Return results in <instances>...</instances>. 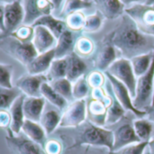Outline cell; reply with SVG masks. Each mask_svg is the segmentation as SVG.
<instances>
[{
  "mask_svg": "<svg viewBox=\"0 0 154 154\" xmlns=\"http://www.w3.org/2000/svg\"><path fill=\"white\" fill-rule=\"evenodd\" d=\"M111 34L113 44L120 51L122 58L132 60L136 56L154 51L153 36L141 32L126 14Z\"/></svg>",
  "mask_w": 154,
  "mask_h": 154,
  "instance_id": "cell-1",
  "label": "cell"
},
{
  "mask_svg": "<svg viewBox=\"0 0 154 154\" xmlns=\"http://www.w3.org/2000/svg\"><path fill=\"white\" fill-rule=\"evenodd\" d=\"M74 143L69 147V150L82 146H96L105 147L109 152L113 151L114 146V133L112 130L97 126L88 120L77 127Z\"/></svg>",
  "mask_w": 154,
  "mask_h": 154,
  "instance_id": "cell-2",
  "label": "cell"
},
{
  "mask_svg": "<svg viewBox=\"0 0 154 154\" xmlns=\"http://www.w3.org/2000/svg\"><path fill=\"white\" fill-rule=\"evenodd\" d=\"M24 7L20 0L12 3H1L0 6V31L1 37L8 36L18 27L23 24Z\"/></svg>",
  "mask_w": 154,
  "mask_h": 154,
  "instance_id": "cell-3",
  "label": "cell"
},
{
  "mask_svg": "<svg viewBox=\"0 0 154 154\" xmlns=\"http://www.w3.org/2000/svg\"><path fill=\"white\" fill-rule=\"evenodd\" d=\"M0 49L25 67L38 55L32 42H23L11 35L1 37Z\"/></svg>",
  "mask_w": 154,
  "mask_h": 154,
  "instance_id": "cell-4",
  "label": "cell"
},
{
  "mask_svg": "<svg viewBox=\"0 0 154 154\" xmlns=\"http://www.w3.org/2000/svg\"><path fill=\"white\" fill-rule=\"evenodd\" d=\"M154 82V54L150 69L137 79L136 96L134 98V106L141 111H148L152 106Z\"/></svg>",
  "mask_w": 154,
  "mask_h": 154,
  "instance_id": "cell-5",
  "label": "cell"
},
{
  "mask_svg": "<svg viewBox=\"0 0 154 154\" xmlns=\"http://www.w3.org/2000/svg\"><path fill=\"white\" fill-rule=\"evenodd\" d=\"M125 13L135 23L141 32L154 37V5H134L126 7Z\"/></svg>",
  "mask_w": 154,
  "mask_h": 154,
  "instance_id": "cell-6",
  "label": "cell"
},
{
  "mask_svg": "<svg viewBox=\"0 0 154 154\" xmlns=\"http://www.w3.org/2000/svg\"><path fill=\"white\" fill-rule=\"evenodd\" d=\"M109 74L117 79L120 82L125 84L129 89L132 97L134 98L136 96L137 79L131 60L125 58L117 59L106 70Z\"/></svg>",
  "mask_w": 154,
  "mask_h": 154,
  "instance_id": "cell-7",
  "label": "cell"
},
{
  "mask_svg": "<svg viewBox=\"0 0 154 154\" xmlns=\"http://www.w3.org/2000/svg\"><path fill=\"white\" fill-rule=\"evenodd\" d=\"M5 131V140L12 154H46L42 145L32 141L25 134H14L10 128Z\"/></svg>",
  "mask_w": 154,
  "mask_h": 154,
  "instance_id": "cell-8",
  "label": "cell"
},
{
  "mask_svg": "<svg viewBox=\"0 0 154 154\" xmlns=\"http://www.w3.org/2000/svg\"><path fill=\"white\" fill-rule=\"evenodd\" d=\"M105 74L109 81L111 91L113 92L116 99L120 102V104L124 106V108L126 111L132 112L138 118H144V116H147V111H141L134 106V98L132 97V95L127 87L108 72L106 71Z\"/></svg>",
  "mask_w": 154,
  "mask_h": 154,
  "instance_id": "cell-9",
  "label": "cell"
},
{
  "mask_svg": "<svg viewBox=\"0 0 154 154\" xmlns=\"http://www.w3.org/2000/svg\"><path fill=\"white\" fill-rule=\"evenodd\" d=\"M87 104L86 99L75 100L62 114L60 127L77 128L84 124L88 118Z\"/></svg>",
  "mask_w": 154,
  "mask_h": 154,
  "instance_id": "cell-10",
  "label": "cell"
},
{
  "mask_svg": "<svg viewBox=\"0 0 154 154\" xmlns=\"http://www.w3.org/2000/svg\"><path fill=\"white\" fill-rule=\"evenodd\" d=\"M24 21L23 24L32 25L38 19L42 16L51 14L55 9L51 0H23Z\"/></svg>",
  "mask_w": 154,
  "mask_h": 154,
  "instance_id": "cell-11",
  "label": "cell"
},
{
  "mask_svg": "<svg viewBox=\"0 0 154 154\" xmlns=\"http://www.w3.org/2000/svg\"><path fill=\"white\" fill-rule=\"evenodd\" d=\"M49 82L47 76L42 75H23L20 77L16 83L17 87L23 95L29 97H42V86Z\"/></svg>",
  "mask_w": 154,
  "mask_h": 154,
  "instance_id": "cell-12",
  "label": "cell"
},
{
  "mask_svg": "<svg viewBox=\"0 0 154 154\" xmlns=\"http://www.w3.org/2000/svg\"><path fill=\"white\" fill-rule=\"evenodd\" d=\"M116 48L112 42L110 33L101 43L95 60V68L100 71L106 72L109 67L116 60Z\"/></svg>",
  "mask_w": 154,
  "mask_h": 154,
  "instance_id": "cell-13",
  "label": "cell"
},
{
  "mask_svg": "<svg viewBox=\"0 0 154 154\" xmlns=\"http://www.w3.org/2000/svg\"><path fill=\"white\" fill-rule=\"evenodd\" d=\"M114 146L112 152H116L128 145L140 143L141 140L137 136L134 125L132 123H124L113 131Z\"/></svg>",
  "mask_w": 154,
  "mask_h": 154,
  "instance_id": "cell-14",
  "label": "cell"
},
{
  "mask_svg": "<svg viewBox=\"0 0 154 154\" xmlns=\"http://www.w3.org/2000/svg\"><path fill=\"white\" fill-rule=\"evenodd\" d=\"M34 34L32 39V44L37 51L38 54L47 52L55 48L57 43L56 37L44 26L37 25L33 26Z\"/></svg>",
  "mask_w": 154,
  "mask_h": 154,
  "instance_id": "cell-15",
  "label": "cell"
},
{
  "mask_svg": "<svg viewBox=\"0 0 154 154\" xmlns=\"http://www.w3.org/2000/svg\"><path fill=\"white\" fill-rule=\"evenodd\" d=\"M55 60V50L38 54L27 66L26 70L31 75H42L48 72L52 61Z\"/></svg>",
  "mask_w": 154,
  "mask_h": 154,
  "instance_id": "cell-16",
  "label": "cell"
},
{
  "mask_svg": "<svg viewBox=\"0 0 154 154\" xmlns=\"http://www.w3.org/2000/svg\"><path fill=\"white\" fill-rule=\"evenodd\" d=\"M108 107L101 101L91 99L87 104L88 119L92 124L104 127L106 125Z\"/></svg>",
  "mask_w": 154,
  "mask_h": 154,
  "instance_id": "cell-17",
  "label": "cell"
},
{
  "mask_svg": "<svg viewBox=\"0 0 154 154\" xmlns=\"http://www.w3.org/2000/svg\"><path fill=\"white\" fill-rule=\"evenodd\" d=\"M46 100L42 97H26L23 103V111L25 119L40 123L42 116L44 112Z\"/></svg>",
  "mask_w": 154,
  "mask_h": 154,
  "instance_id": "cell-18",
  "label": "cell"
},
{
  "mask_svg": "<svg viewBox=\"0 0 154 154\" xmlns=\"http://www.w3.org/2000/svg\"><path fill=\"white\" fill-rule=\"evenodd\" d=\"M26 96L21 95L12 105L9 109L12 117V123L10 129L14 134H19L22 132V127L25 121L24 111H23V103Z\"/></svg>",
  "mask_w": 154,
  "mask_h": 154,
  "instance_id": "cell-19",
  "label": "cell"
},
{
  "mask_svg": "<svg viewBox=\"0 0 154 154\" xmlns=\"http://www.w3.org/2000/svg\"><path fill=\"white\" fill-rule=\"evenodd\" d=\"M88 66L86 62L76 52H72L68 56V71L67 79L71 82L77 81L79 78L86 75Z\"/></svg>",
  "mask_w": 154,
  "mask_h": 154,
  "instance_id": "cell-20",
  "label": "cell"
},
{
  "mask_svg": "<svg viewBox=\"0 0 154 154\" xmlns=\"http://www.w3.org/2000/svg\"><path fill=\"white\" fill-rule=\"evenodd\" d=\"M75 37L73 32L67 29L57 40L55 50V59H61L69 56L74 51Z\"/></svg>",
  "mask_w": 154,
  "mask_h": 154,
  "instance_id": "cell-21",
  "label": "cell"
},
{
  "mask_svg": "<svg viewBox=\"0 0 154 154\" xmlns=\"http://www.w3.org/2000/svg\"><path fill=\"white\" fill-rule=\"evenodd\" d=\"M22 133L32 141L39 143L43 147L47 142V134L42 125L38 122H33L25 119L22 127Z\"/></svg>",
  "mask_w": 154,
  "mask_h": 154,
  "instance_id": "cell-22",
  "label": "cell"
},
{
  "mask_svg": "<svg viewBox=\"0 0 154 154\" xmlns=\"http://www.w3.org/2000/svg\"><path fill=\"white\" fill-rule=\"evenodd\" d=\"M62 114L61 111L55 106L44 110L40 124L45 130L47 135L51 134L60 125Z\"/></svg>",
  "mask_w": 154,
  "mask_h": 154,
  "instance_id": "cell-23",
  "label": "cell"
},
{
  "mask_svg": "<svg viewBox=\"0 0 154 154\" xmlns=\"http://www.w3.org/2000/svg\"><path fill=\"white\" fill-rule=\"evenodd\" d=\"M97 6L102 15L110 20L116 19L123 15L126 8L121 0H104L97 4Z\"/></svg>",
  "mask_w": 154,
  "mask_h": 154,
  "instance_id": "cell-24",
  "label": "cell"
},
{
  "mask_svg": "<svg viewBox=\"0 0 154 154\" xmlns=\"http://www.w3.org/2000/svg\"><path fill=\"white\" fill-rule=\"evenodd\" d=\"M42 25L46 27L58 40V38L68 29L65 21L55 18L51 14H48L38 19L32 26Z\"/></svg>",
  "mask_w": 154,
  "mask_h": 154,
  "instance_id": "cell-25",
  "label": "cell"
},
{
  "mask_svg": "<svg viewBox=\"0 0 154 154\" xmlns=\"http://www.w3.org/2000/svg\"><path fill=\"white\" fill-rule=\"evenodd\" d=\"M42 97L60 111L66 110L68 107V101L56 92L49 82H45L42 86Z\"/></svg>",
  "mask_w": 154,
  "mask_h": 154,
  "instance_id": "cell-26",
  "label": "cell"
},
{
  "mask_svg": "<svg viewBox=\"0 0 154 154\" xmlns=\"http://www.w3.org/2000/svg\"><path fill=\"white\" fill-rule=\"evenodd\" d=\"M133 125L141 142H150L153 137L154 124L148 118H139L134 120Z\"/></svg>",
  "mask_w": 154,
  "mask_h": 154,
  "instance_id": "cell-27",
  "label": "cell"
},
{
  "mask_svg": "<svg viewBox=\"0 0 154 154\" xmlns=\"http://www.w3.org/2000/svg\"><path fill=\"white\" fill-rule=\"evenodd\" d=\"M153 54L154 51L145 53V54L136 56L133 58L132 60H130L133 65L134 71L137 78L144 75L150 69L152 63V60H153Z\"/></svg>",
  "mask_w": 154,
  "mask_h": 154,
  "instance_id": "cell-28",
  "label": "cell"
},
{
  "mask_svg": "<svg viewBox=\"0 0 154 154\" xmlns=\"http://www.w3.org/2000/svg\"><path fill=\"white\" fill-rule=\"evenodd\" d=\"M68 71V56L61 59H55L47 72L48 81L51 82L53 80L66 78Z\"/></svg>",
  "mask_w": 154,
  "mask_h": 154,
  "instance_id": "cell-29",
  "label": "cell"
},
{
  "mask_svg": "<svg viewBox=\"0 0 154 154\" xmlns=\"http://www.w3.org/2000/svg\"><path fill=\"white\" fill-rule=\"evenodd\" d=\"M111 95L113 97V102H112L111 106L108 107L107 116H106V125H114L117 124L118 122H120L123 119V117L125 116V112H126V110L124 108V106L116 99V97H115L113 92Z\"/></svg>",
  "mask_w": 154,
  "mask_h": 154,
  "instance_id": "cell-30",
  "label": "cell"
},
{
  "mask_svg": "<svg viewBox=\"0 0 154 154\" xmlns=\"http://www.w3.org/2000/svg\"><path fill=\"white\" fill-rule=\"evenodd\" d=\"M23 95L22 91L17 88L14 87L12 88H0V107L1 109L9 110L14 101Z\"/></svg>",
  "mask_w": 154,
  "mask_h": 154,
  "instance_id": "cell-31",
  "label": "cell"
},
{
  "mask_svg": "<svg viewBox=\"0 0 154 154\" xmlns=\"http://www.w3.org/2000/svg\"><path fill=\"white\" fill-rule=\"evenodd\" d=\"M51 87L54 88L56 92H58L63 98H65L68 102L74 99L73 97V92H72V82L68 79L67 78L59 79L56 80H53L51 82H49Z\"/></svg>",
  "mask_w": 154,
  "mask_h": 154,
  "instance_id": "cell-32",
  "label": "cell"
},
{
  "mask_svg": "<svg viewBox=\"0 0 154 154\" xmlns=\"http://www.w3.org/2000/svg\"><path fill=\"white\" fill-rule=\"evenodd\" d=\"M92 4L90 0H66L60 11V16L66 17L72 13L89 8L92 6Z\"/></svg>",
  "mask_w": 154,
  "mask_h": 154,
  "instance_id": "cell-33",
  "label": "cell"
},
{
  "mask_svg": "<svg viewBox=\"0 0 154 154\" xmlns=\"http://www.w3.org/2000/svg\"><path fill=\"white\" fill-rule=\"evenodd\" d=\"M95 50L94 42L87 37V36H80L76 40L74 52H76L79 57H88L93 53Z\"/></svg>",
  "mask_w": 154,
  "mask_h": 154,
  "instance_id": "cell-34",
  "label": "cell"
},
{
  "mask_svg": "<svg viewBox=\"0 0 154 154\" xmlns=\"http://www.w3.org/2000/svg\"><path fill=\"white\" fill-rule=\"evenodd\" d=\"M87 16L83 14L82 11L75 12L68 16L65 17V23L67 25V28L72 32H79L83 30L85 21Z\"/></svg>",
  "mask_w": 154,
  "mask_h": 154,
  "instance_id": "cell-35",
  "label": "cell"
},
{
  "mask_svg": "<svg viewBox=\"0 0 154 154\" xmlns=\"http://www.w3.org/2000/svg\"><path fill=\"white\" fill-rule=\"evenodd\" d=\"M90 86L88 82L87 76H83L79 78L77 81L74 82L73 88H72V92H73V97L75 100H80V99H85L89 91H90Z\"/></svg>",
  "mask_w": 154,
  "mask_h": 154,
  "instance_id": "cell-36",
  "label": "cell"
},
{
  "mask_svg": "<svg viewBox=\"0 0 154 154\" xmlns=\"http://www.w3.org/2000/svg\"><path fill=\"white\" fill-rule=\"evenodd\" d=\"M103 23V15L98 11L96 14L88 15L85 21L83 31L86 32H97Z\"/></svg>",
  "mask_w": 154,
  "mask_h": 154,
  "instance_id": "cell-37",
  "label": "cell"
},
{
  "mask_svg": "<svg viewBox=\"0 0 154 154\" xmlns=\"http://www.w3.org/2000/svg\"><path fill=\"white\" fill-rule=\"evenodd\" d=\"M34 34V28L32 25L22 24L10 35L23 42H32Z\"/></svg>",
  "mask_w": 154,
  "mask_h": 154,
  "instance_id": "cell-38",
  "label": "cell"
},
{
  "mask_svg": "<svg viewBox=\"0 0 154 154\" xmlns=\"http://www.w3.org/2000/svg\"><path fill=\"white\" fill-rule=\"evenodd\" d=\"M14 68L9 64H0V88H14L12 76Z\"/></svg>",
  "mask_w": 154,
  "mask_h": 154,
  "instance_id": "cell-39",
  "label": "cell"
},
{
  "mask_svg": "<svg viewBox=\"0 0 154 154\" xmlns=\"http://www.w3.org/2000/svg\"><path fill=\"white\" fill-rule=\"evenodd\" d=\"M149 145V142H140L128 145L116 152H110L108 154H144L146 148Z\"/></svg>",
  "mask_w": 154,
  "mask_h": 154,
  "instance_id": "cell-40",
  "label": "cell"
},
{
  "mask_svg": "<svg viewBox=\"0 0 154 154\" xmlns=\"http://www.w3.org/2000/svg\"><path fill=\"white\" fill-rule=\"evenodd\" d=\"M87 79L92 89V88H103L106 79V74L103 73V71L95 69L87 76Z\"/></svg>",
  "mask_w": 154,
  "mask_h": 154,
  "instance_id": "cell-41",
  "label": "cell"
},
{
  "mask_svg": "<svg viewBox=\"0 0 154 154\" xmlns=\"http://www.w3.org/2000/svg\"><path fill=\"white\" fill-rule=\"evenodd\" d=\"M91 97L93 99L103 102L107 107H109L113 102L112 95H108L103 88H97L91 89Z\"/></svg>",
  "mask_w": 154,
  "mask_h": 154,
  "instance_id": "cell-42",
  "label": "cell"
},
{
  "mask_svg": "<svg viewBox=\"0 0 154 154\" xmlns=\"http://www.w3.org/2000/svg\"><path fill=\"white\" fill-rule=\"evenodd\" d=\"M43 149L46 154H62L63 146L60 141L56 139H51L47 140L43 145Z\"/></svg>",
  "mask_w": 154,
  "mask_h": 154,
  "instance_id": "cell-43",
  "label": "cell"
},
{
  "mask_svg": "<svg viewBox=\"0 0 154 154\" xmlns=\"http://www.w3.org/2000/svg\"><path fill=\"white\" fill-rule=\"evenodd\" d=\"M12 123V117L9 110L1 109L0 110V127L4 130L10 128Z\"/></svg>",
  "mask_w": 154,
  "mask_h": 154,
  "instance_id": "cell-44",
  "label": "cell"
},
{
  "mask_svg": "<svg viewBox=\"0 0 154 154\" xmlns=\"http://www.w3.org/2000/svg\"><path fill=\"white\" fill-rule=\"evenodd\" d=\"M147 0H121V2L125 5V7H130L134 5L145 4Z\"/></svg>",
  "mask_w": 154,
  "mask_h": 154,
  "instance_id": "cell-45",
  "label": "cell"
},
{
  "mask_svg": "<svg viewBox=\"0 0 154 154\" xmlns=\"http://www.w3.org/2000/svg\"><path fill=\"white\" fill-rule=\"evenodd\" d=\"M147 116H148V119L154 124V106H152L147 111Z\"/></svg>",
  "mask_w": 154,
  "mask_h": 154,
  "instance_id": "cell-46",
  "label": "cell"
},
{
  "mask_svg": "<svg viewBox=\"0 0 154 154\" xmlns=\"http://www.w3.org/2000/svg\"><path fill=\"white\" fill-rule=\"evenodd\" d=\"M148 147H149V150H150V154H154V136L149 142Z\"/></svg>",
  "mask_w": 154,
  "mask_h": 154,
  "instance_id": "cell-47",
  "label": "cell"
},
{
  "mask_svg": "<svg viewBox=\"0 0 154 154\" xmlns=\"http://www.w3.org/2000/svg\"><path fill=\"white\" fill-rule=\"evenodd\" d=\"M51 1L53 3L55 8H59V7L62 5V3H63L64 0H51Z\"/></svg>",
  "mask_w": 154,
  "mask_h": 154,
  "instance_id": "cell-48",
  "label": "cell"
},
{
  "mask_svg": "<svg viewBox=\"0 0 154 154\" xmlns=\"http://www.w3.org/2000/svg\"><path fill=\"white\" fill-rule=\"evenodd\" d=\"M145 4L149 5H154V0H147Z\"/></svg>",
  "mask_w": 154,
  "mask_h": 154,
  "instance_id": "cell-49",
  "label": "cell"
},
{
  "mask_svg": "<svg viewBox=\"0 0 154 154\" xmlns=\"http://www.w3.org/2000/svg\"><path fill=\"white\" fill-rule=\"evenodd\" d=\"M14 1H15V0H1V3H12V2H14Z\"/></svg>",
  "mask_w": 154,
  "mask_h": 154,
  "instance_id": "cell-50",
  "label": "cell"
},
{
  "mask_svg": "<svg viewBox=\"0 0 154 154\" xmlns=\"http://www.w3.org/2000/svg\"><path fill=\"white\" fill-rule=\"evenodd\" d=\"M152 106H154V82H153V99H152Z\"/></svg>",
  "mask_w": 154,
  "mask_h": 154,
  "instance_id": "cell-51",
  "label": "cell"
}]
</instances>
